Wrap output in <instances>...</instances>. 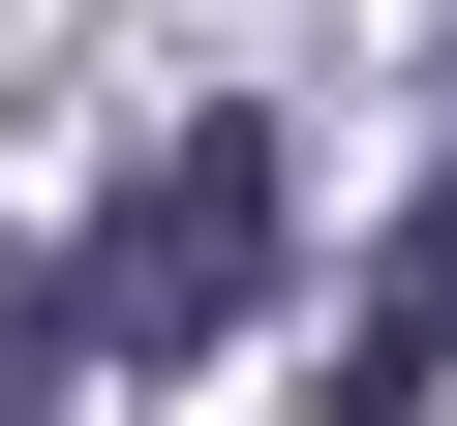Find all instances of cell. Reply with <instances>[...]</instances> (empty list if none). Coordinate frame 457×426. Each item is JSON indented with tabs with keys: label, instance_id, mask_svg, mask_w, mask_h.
Segmentation results:
<instances>
[{
	"label": "cell",
	"instance_id": "cell-3",
	"mask_svg": "<svg viewBox=\"0 0 457 426\" xmlns=\"http://www.w3.org/2000/svg\"><path fill=\"white\" fill-rule=\"evenodd\" d=\"M92 396V335H62V244H0V426H62Z\"/></svg>",
	"mask_w": 457,
	"mask_h": 426
},
{
	"label": "cell",
	"instance_id": "cell-2",
	"mask_svg": "<svg viewBox=\"0 0 457 426\" xmlns=\"http://www.w3.org/2000/svg\"><path fill=\"white\" fill-rule=\"evenodd\" d=\"M427 365H457V152H427V213H396V244H366V305H336V426H427Z\"/></svg>",
	"mask_w": 457,
	"mask_h": 426
},
{
	"label": "cell",
	"instance_id": "cell-1",
	"mask_svg": "<svg viewBox=\"0 0 457 426\" xmlns=\"http://www.w3.org/2000/svg\"><path fill=\"white\" fill-rule=\"evenodd\" d=\"M275 274H305V152H275V122H153L122 213L62 244V335H92V365H213Z\"/></svg>",
	"mask_w": 457,
	"mask_h": 426
}]
</instances>
